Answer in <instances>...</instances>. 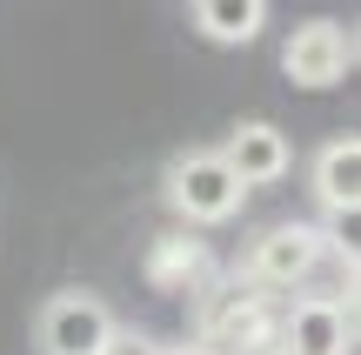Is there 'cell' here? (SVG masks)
Here are the masks:
<instances>
[{
    "label": "cell",
    "mask_w": 361,
    "mask_h": 355,
    "mask_svg": "<svg viewBox=\"0 0 361 355\" xmlns=\"http://www.w3.org/2000/svg\"><path fill=\"white\" fill-rule=\"evenodd\" d=\"M161 195H168L174 222L188 228H214V222H234L247 201V188L228 174V161L214 155V148H188V155L168 161V174H161Z\"/></svg>",
    "instance_id": "cell-1"
},
{
    "label": "cell",
    "mask_w": 361,
    "mask_h": 355,
    "mask_svg": "<svg viewBox=\"0 0 361 355\" xmlns=\"http://www.w3.org/2000/svg\"><path fill=\"white\" fill-rule=\"evenodd\" d=\"M114 335H121V322L94 289H54L40 302V315H34L40 355H107Z\"/></svg>",
    "instance_id": "cell-2"
},
{
    "label": "cell",
    "mask_w": 361,
    "mask_h": 355,
    "mask_svg": "<svg viewBox=\"0 0 361 355\" xmlns=\"http://www.w3.org/2000/svg\"><path fill=\"white\" fill-rule=\"evenodd\" d=\"M322 255H328V235L314 222H274V228H261V235L247 241L241 282H247V289H261V295L301 289V282L322 268Z\"/></svg>",
    "instance_id": "cell-3"
},
{
    "label": "cell",
    "mask_w": 361,
    "mask_h": 355,
    "mask_svg": "<svg viewBox=\"0 0 361 355\" xmlns=\"http://www.w3.org/2000/svg\"><path fill=\"white\" fill-rule=\"evenodd\" d=\"M274 322H281V302L261 289H214L201 302V349L214 355H247V349H274Z\"/></svg>",
    "instance_id": "cell-4"
},
{
    "label": "cell",
    "mask_w": 361,
    "mask_h": 355,
    "mask_svg": "<svg viewBox=\"0 0 361 355\" xmlns=\"http://www.w3.org/2000/svg\"><path fill=\"white\" fill-rule=\"evenodd\" d=\"M355 349V295H295L274 322V355H348Z\"/></svg>",
    "instance_id": "cell-5"
},
{
    "label": "cell",
    "mask_w": 361,
    "mask_h": 355,
    "mask_svg": "<svg viewBox=\"0 0 361 355\" xmlns=\"http://www.w3.org/2000/svg\"><path fill=\"white\" fill-rule=\"evenodd\" d=\"M348 67H355V27H341V20H301L281 47V74L295 88H314V94L341 88Z\"/></svg>",
    "instance_id": "cell-6"
},
{
    "label": "cell",
    "mask_w": 361,
    "mask_h": 355,
    "mask_svg": "<svg viewBox=\"0 0 361 355\" xmlns=\"http://www.w3.org/2000/svg\"><path fill=\"white\" fill-rule=\"evenodd\" d=\"M214 155L228 161V174L241 188H268V181H281V174L295 168V148H288V134L274 128V121H241V128H228V141H221Z\"/></svg>",
    "instance_id": "cell-7"
},
{
    "label": "cell",
    "mask_w": 361,
    "mask_h": 355,
    "mask_svg": "<svg viewBox=\"0 0 361 355\" xmlns=\"http://www.w3.org/2000/svg\"><path fill=\"white\" fill-rule=\"evenodd\" d=\"M308 188L328 215H355L361 208V141L355 134H335V141L314 148L308 161Z\"/></svg>",
    "instance_id": "cell-8"
},
{
    "label": "cell",
    "mask_w": 361,
    "mask_h": 355,
    "mask_svg": "<svg viewBox=\"0 0 361 355\" xmlns=\"http://www.w3.org/2000/svg\"><path fill=\"white\" fill-rule=\"evenodd\" d=\"M207 275H214V255L201 248V235H161L147 248V282L161 295H194Z\"/></svg>",
    "instance_id": "cell-9"
},
{
    "label": "cell",
    "mask_w": 361,
    "mask_h": 355,
    "mask_svg": "<svg viewBox=\"0 0 361 355\" xmlns=\"http://www.w3.org/2000/svg\"><path fill=\"white\" fill-rule=\"evenodd\" d=\"M188 27L214 47H247V40L268 27V0H194Z\"/></svg>",
    "instance_id": "cell-10"
},
{
    "label": "cell",
    "mask_w": 361,
    "mask_h": 355,
    "mask_svg": "<svg viewBox=\"0 0 361 355\" xmlns=\"http://www.w3.org/2000/svg\"><path fill=\"white\" fill-rule=\"evenodd\" d=\"M161 355H214V349H201V342H180V349H161Z\"/></svg>",
    "instance_id": "cell-11"
}]
</instances>
